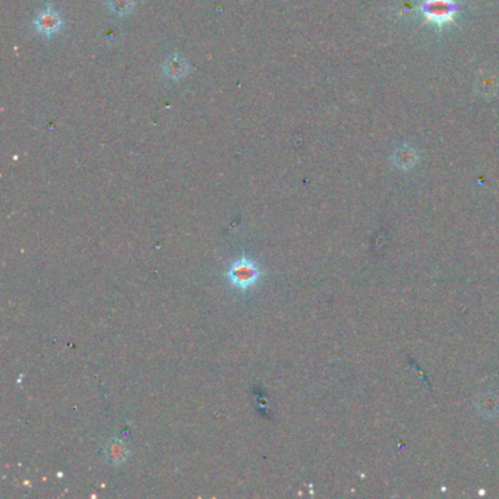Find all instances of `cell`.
Returning <instances> with one entry per match:
<instances>
[{
	"mask_svg": "<svg viewBox=\"0 0 499 499\" xmlns=\"http://www.w3.org/2000/svg\"><path fill=\"white\" fill-rule=\"evenodd\" d=\"M226 276L233 287H237L239 290H249L258 285L262 273L261 268L251 258L242 256L240 260L233 262L232 267L228 268Z\"/></svg>",
	"mask_w": 499,
	"mask_h": 499,
	"instance_id": "1",
	"label": "cell"
},
{
	"mask_svg": "<svg viewBox=\"0 0 499 499\" xmlns=\"http://www.w3.org/2000/svg\"><path fill=\"white\" fill-rule=\"evenodd\" d=\"M457 10L458 6L454 0H425L422 5L425 19L437 26L453 22Z\"/></svg>",
	"mask_w": 499,
	"mask_h": 499,
	"instance_id": "2",
	"label": "cell"
},
{
	"mask_svg": "<svg viewBox=\"0 0 499 499\" xmlns=\"http://www.w3.org/2000/svg\"><path fill=\"white\" fill-rule=\"evenodd\" d=\"M34 25L35 30L40 34L49 37L53 34H58L62 30V19L56 10H53L50 6H47L42 12H38Z\"/></svg>",
	"mask_w": 499,
	"mask_h": 499,
	"instance_id": "3",
	"label": "cell"
},
{
	"mask_svg": "<svg viewBox=\"0 0 499 499\" xmlns=\"http://www.w3.org/2000/svg\"><path fill=\"white\" fill-rule=\"evenodd\" d=\"M187 71H189V63L180 55L170 56L169 59H166L163 65V72L170 79H180L187 74Z\"/></svg>",
	"mask_w": 499,
	"mask_h": 499,
	"instance_id": "4",
	"label": "cell"
},
{
	"mask_svg": "<svg viewBox=\"0 0 499 499\" xmlns=\"http://www.w3.org/2000/svg\"><path fill=\"white\" fill-rule=\"evenodd\" d=\"M109 9L117 17H125L132 12L135 6V0H109L107 2Z\"/></svg>",
	"mask_w": 499,
	"mask_h": 499,
	"instance_id": "5",
	"label": "cell"
}]
</instances>
